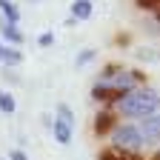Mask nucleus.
<instances>
[{"mask_svg": "<svg viewBox=\"0 0 160 160\" xmlns=\"http://www.w3.org/2000/svg\"><path fill=\"white\" fill-rule=\"evenodd\" d=\"M92 57H94V52H92V49H86V52H80V54H77V69H83V66L89 63Z\"/></svg>", "mask_w": 160, "mask_h": 160, "instance_id": "nucleus-10", "label": "nucleus"}, {"mask_svg": "<svg viewBox=\"0 0 160 160\" xmlns=\"http://www.w3.org/2000/svg\"><path fill=\"white\" fill-rule=\"evenodd\" d=\"M0 12L6 14L9 23H17V20H20V12H17V6L12 3V0H0Z\"/></svg>", "mask_w": 160, "mask_h": 160, "instance_id": "nucleus-7", "label": "nucleus"}, {"mask_svg": "<svg viewBox=\"0 0 160 160\" xmlns=\"http://www.w3.org/2000/svg\"><path fill=\"white\" fill-rule=\"evenodd\" d=\"M52 43H54V34H52V32H43V34L37 37V46H43V49L52 46Z\"/></svg>", "mask_w": 160, "mask_h": 160, "instance_id": "nucleus-11", "label": "nucleus"}, {"mask_svg": "<svg viewBox=\"0 0 160 160\" xmlns=\"http://www.w3.org/2000/svg\"><path fill=\"white\" fill-rule=\"evenodd\" d=\"M157 3V0H137V6H143V9H152Z\"/></svg>", "mask_w": 160, "mask_h": 160, "instance_id": "nucleus-14", "label": "nucleus"}, {"mask_svg": "<svg viewBox=\"0 0 160 160\" xmlns=\"http://www.w3.org/2000/svg\"><path fill=\"white\" fill-rule=\"evenodd\" d=\"M112 143H114L117 149H126V152H140V149L146 146V140H143L140 126L123 123V126H114V129H112Z\"/></svg>", "mask_w": 160, "mask_h": 160, "instance_id": "nucleus-2", "label": "nucleus"}, {"mask_svg": "<svg viewBox=\"0 0 160 160\" xmlns=\"http://www.w3.org/2000/svg\"><path fill=\"white\" fill-rule=\"evenodd\" d=\"M109 112H100V117H97V132H106V126H109Z\"/></svg>", "mask_w": 160, "mask_h": 160, "instance_id": "nucleus-12", "label": "nucleus"}, {"mask_svg": "<svg viewBox=\"0 0 160 160\" xmlns=\"http://www.w3.org/2000/svg\"><path fill=\"white\" fill-rule=\"evenodd\" d=\"M72 17L74 20H89L92 17V0H74L72 3Z\"/></svg>", "mask_w": 160, "mask_h": 160, "instance_id": "nucleus-6", "label": "nucleus"}, {"mask_svg": "<svg viewBox=\"0 0 160 160\" xmlns=\"http://www.w3.org/2000/svg\"><path fill=\"white\" fill-rule=\"evenodd\" d=\"M9 160H29V157H26V152H20V149H14V152L9 154Z\"/></svg>", "mask_w": 160, "mask_h": 160, "instance_id": "nucleus-13", "label": "nucleus"}, {"mask_svg": "<svg viewBox=\"0 0 160 160\" xmlns=\"http://www.w3.org/2000/svg\"><path fill=\"white\" fill-rule=\"evenodd\" d=\"M117 112L123 117H137V120H143L146 114L157 112L154 89H126V94L117 100Z\"/></svg>", "mask_w": 160, "mask_h": 160, "instance_id": "nucleus-1", "label": "nucleus"}, {"mask_svg": "<svg viewBox=\"0 0 160 160\" xmlns=\"http://www.w3.org/2000/svg\"><path fill=\"white\" fill-rule=\"evenodd\" d=\"M72 126H74V117H72V109L66 103H60L57 106V120L52 123L54 129V140L60 146H69V140H72Z\"/></svg>", "mask_w": 160, "mask_h": 160, "instance_id": "nucleus-3", "label": "nucleus"}, {"mask_svg": "<svg viewBox=\"0 0 160 160\" xmlns=\"http://www.w3.org/2000/svg\"><path fill=\"white\" fill-rule=\"evenodd\" d=\"M0 37L9 40V43H23V34H20V29L14 23H9V20H0Z\"/></svg>", "mask_w": 160, "mask_h": 160, "instance_id": "nucleus-5", "label": "nucleus"}, {"mask_svg": "<svg viewBox=\"0 0 160 160\" xmlns=\"http://www.w3.org/2000/svg\"><path fill=\"white\" fill-rule=\"evenodd\" d=\"M14 109H17L14 97L9 92H0V112H3V114H14Z\"/></svg>", "mask_w": 160, "mask_h": 160, "instance_id": "nucleus-9", "label": "nucleus"}, {"mask_svg": "<svg viewBox=\"0 0 160 160\" xmlns=\"http://www.w3.org/2000/svg\"><path fill=\"white\" fill-rule=\"evenodd\" d=\"M92 3H94V0H92Z\"/></svg>", "mask_w": 160, "mask_h": 160, "instance_id": "nucleus-16", "label": "nucleus"}, {"mask_svg": "<svg viewBox=\"0 0 160 160\" xmlns=\"http://www.w3.org/2000/svg\"><path fill=\"white\" fill-rule=\"evenodd\" d=\"M0 63H9V66L20 63V52H14V49H9V46L0 43Z\"/></svg>", "mask_w": 160, "mask_h": 160, "instance_id": "nucleus-8", "label": "nucleus"}, {"mask_svg": "<svg viewBox=\"0 0 160 160\" xmlns=\"http://www.w3.org/2000/svg\"><path fill=\"white\" fill-rule=\"evenodd\" d=\"M140 132H143V140H146V143H157V137H160V114H157V112L146 114Z\"/></svg>", "mask_w": 160, "mask_h": 160, "instance_id": "nucleus-4", "label": "nucleus"}, {"mask_svg": "<svg viewBox=\"0 0 160 160\" xmlns=\"http://www.w3.org/2000/svg\"><path fill=\"white\" fill-rule=\"evenodd\" d=\"M100 160H126V157H114V154H103Z\"/></svg>", "mask_w": 160, "mask_h": 160, "instance_id": "nucleus-15", "label": "nucleus"}]
</instances>
